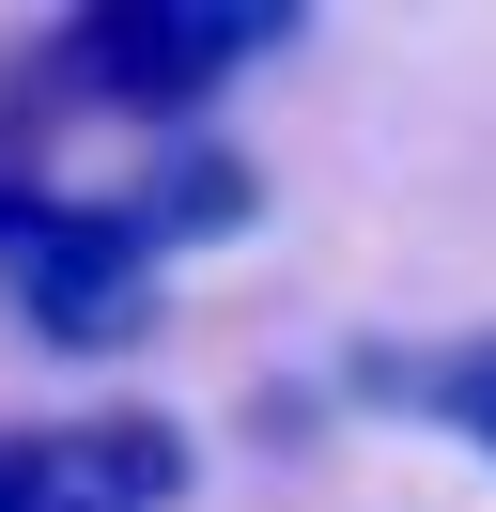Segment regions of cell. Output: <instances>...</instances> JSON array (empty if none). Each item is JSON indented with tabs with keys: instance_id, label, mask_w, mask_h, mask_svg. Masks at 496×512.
<instances>
[{
	"instance_id": "8992f818",
	"label": "cell",
	"mask_w": 496,
	"mask_h": 512,
	"mask_svg": "<svg viewBox=\"0 0 496 512\" xmlns=\"http://www.w3.org/2000/svg\"><path fill=\"white\" fill-rule=\"evenodd\" d=\"M31 481H47V435H16V419H0V512H31Z\"/></svg>"
},
{
	"instance_id": "6da1fadb",
	"label": "cell",
	"mask_w": 496,
	"mask_h": 512,
	"mask_svg": "<svg viewBox=\"0 0 496 512\" xmlns=\"http://www.w3.org/2000/svg\"><path fill=\"white\" fill-rule=\"evenodd\" d=\"M0 280H16L31 342H62V357H109L155 326V249L124 233V202H62L16 156H0Z\"/></svg>"
},
{
	"instance_id": "3957f363",
	"label": "cell",
	"mask_w": 496,
	"mask_h": 512,
	"mask_svg": "<svg viewBox=\"0 0 496 512\" xmlns=\"http://www.w3.org/2000/svg\"><path fill=\"white\" fill-rule=\"evenodd\" d=\"M186 497V435L171 419H62L47 435V481H31V512H171Z\"/></svg>"
},
{
	"instance_id": "277c9868",
	"label": "cell",
	"mask_w": 496,
	"mask_h": 512,
	"mask_svg": "<svg viewBox=\"0 0 496 512\" xmlns=\"http://www.w3.org/2000/svg\"><path fill=\"white\" fill-rule=\"evenodd\" d=\"M341 388H357V404H419L434 435H465V450L496 466V326H481V342H450V357H357Z\"/></svg>"
},
{
	"instance_id": "5b68a950",
	"label": "cell",
	"mask_w": 496,
	"mask_h": 512,
	"mask_svg": "<svg viewBox=\"0 0 496 512\" xmlns=\"http://www.w3.org/2000/svg\"><path fill=\"white\" fill-rule=\"evenodd\" d=\"M248 156H217V140H171V156L140 171V187H124V233H140V249H186V233H248Z\"/></svg>"
},
{
	"instance_id": "7a4b0ae2",
	"label": "cell",
	"mask_w": 496,
	"mask_h": 512,
	"mask_svg": "<svg viewBox=\"0 0 496 512\" xmlns=\"http://www.w3.org/2000/svg\"><path fill=\"white\" fill-rule=\"evenodd\" d=\"M295 32H310L295 0H93V16L47 32V78L109 94V109H186V94H217L233 63H264Z\"/></svg>"
}]
</instances>
